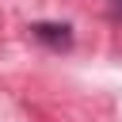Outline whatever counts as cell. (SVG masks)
I'll list each match as a JSON object with an SVG mask.
<instances>
[{
	"mask_svg": "<svg viewBox=\"0 0 122 122\" xmlns=\"http://www.w3.org/2000/svg\"><path fill=\"white\" fill-rule=\"evenodd\" d=\"M30 30H34V38H42V42H50V46H69V42H72L69 27H57V23H34Z\"/></svg>",
	"mask_w": 122,
	"mask_h": 122,
	"instance_id": "6da1fadb",
	"label": "cell"
},
{
	"mask_svg": "<svg viewBox=\"0 0 122 122\" xmlns=\"http://www.w3.org/2000/svg\"><path fill=\"white\" fill-rule=\"evenodd\" d=\"M114 11H118V15H122V0H114Z\"/></svg>",
	"mask_w": 122,
	"mask_h": 122,
	"instance_id": "7a4b0ae2",
	"label": "cell"
}]
</instances>
